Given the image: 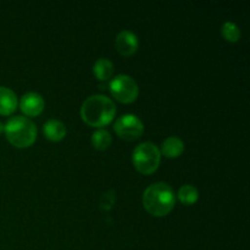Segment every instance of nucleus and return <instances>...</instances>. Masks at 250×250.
<instances>
[{
  "instance_id": "1",
  "label": "nucleus",
  "mask_w": 250,
  "mask_h": 250,
  "mask_svg": "<svg viewBox=\"0 0 250 250\" xmlns=\"http://www.w3.org/2000/svg\"><path fill=\"white\" fill-rule=\"evenodd\" d=\"M116 114V105L106 95H90L81 107V116L85 124L94 127L109 125Z\"/></svg>"
},
{
  "instance_id": "2",
  "label": "nucleus",
  "mask_w": 250,
  "mask_h": 250,
  "mask_svg": "<svg viewBox=\"0 0 250 250\" xmlns=\"http://www.w3.org/2000/svg\"><path fill=\"white\" fill-rule=\"evenodd\" d=\"M176 195L171 186L156 182L149 186L143 194L144 208L154 216H165L175 207Z\"/></svg>"
},
{
  "instance_id": "3",
  "label": "nucleus",
  "mask_w": 250,
  "mask_h": 250,
  "mask_svg": "<svg viewBox=\"0 0 250 250\" xmlns=\"http://www.w3.org/2000/svg\"><path fill=\"white\" fill-rule=\"evenodd\" d=\"M10 143L17 148L29 146L37 138V127L33 122L24 116H14L4 126Z\"/></svg>"
},
{
  "instance_id": "4",
  "label": "nucleus",
  "mask_w": 250,
  "mask_h": 250,
  "mask_svg": "<svg viewBox=\"0 0 250 250\" xmlns=\"http://www.w3.org/2000/svg\"><path fill=\"white\" fill-rule=\"evenodd\" d=\"M132 160L137 170L149 175L158 168L161 160V151L155 143L144 142L134 148Z\"/></svg>"
},
{
  "instance_id": "5",
  "label": "nucleus",
  "mask_w": 250,
  "mask_h": 250,
  "mask_svg": "<svg viewBox=\"0 0 250 250\" xmlns=\"http://www.w3.org/2000/svg\"><path fill=\"white\" fill-rule=\"evenodd\" d=\"M110 92L119 102L131 103L138 97V84L128 75H119L110 82Z\"/></svg>"
},
{
  "instance_id": "6",
  "label": "nucleus",
  "mask_w": 250,
  "mask_h": 250,
  "mask_svg": "<svg viewBox=\"0 0 250 250\" xmlns=\"http://www.w3.org/2000/svg\"><path fill=\"white\" fill-rule=\"evenodd\" d=\"M114 128L121 138L133 141L142 136L144 131V125L137 115L125 114L115 121Z\"/></svg>"
},
{
  "instance_id": "7",
  "label": "nucleus",
  "mask_w": 250,
  "mask_h": 250,
  "mask_svg": "<svg viewBox=\"0 0 250 250\" xmlns=\"http://www.w3.org/2000/svg\"><path fill=\"white\" fill-rule=\"evenodd\" d=\"M115 45H116V49L119 50L120 54L125 56H129L136 53L137 49H138L139 42L133 32L128 31V29H124V31L117 34Z\"/></svg>"
},
{
  "instance_id": "8",
  "label": "nucleus",
  "mask_w": 250,
  "mask_h": 250,
  "mask_svg": "<svg viewBox=\"0 0 250 250\" xmlns=\"http://www.w3.org/2000/svg\"><path fill=\"white\" fill-rule=\"evenodd\" d=\"M21 110L28 116H37L44 109V99L41 94L36 92H28L22 95L20 102Z\"/></svg>"
},
{
  "instance_id": "9",
  "label": "nucleus",
  "mask_w": 250,
  "mask_h": 250,
  "mask_svg": "<svg viewBox=\"0 0 250 250\" xmlns=\"http://www.w3.org/2000/svg\"><path fill=\"white\" fill-rule=\"evenodd\" d=\"M16 93L7 87H0V114L10 115L16 110Z\"/></svg>"
},
{
  "instance_id": "10",
  "label": "nucleus",
  "mask_w": 250,
  "mask_h": 250,
  "mask_svg": "<svg viewBox=\"0 0 250 250\" xmlns=\"http://www.w3.org/2000/svg\"><path fill=\"white\" fill-rule=\"evenodd\" d=\"M185 150V143H183L182 139H180L178 137L172 136L167 137L165 141L163 142V146H161V150L164 155L166 158H177Z\"/></svg>"
},
{
  "instance_id": "11",
  "label": "nucleus",
  "mask_w": 250,
  "mask_h": 250,
  "mask_svg": "<svg viewBox=\"0 0 250 250\" xmlns=\"http://www.w3.org/2000/svg\"><path fill=\"white\" fill-rule=\"evenodd\" d=\"M43 132L50 141H61L66 136V126L59 120L51 119L44 124Z\"/></svg>"
},
{
  "instance_id": "12",
  "label": "nucleus",
  "mask_w": 250,
  "mask_h": 250,
  "mask_svg": "<svg viewBox=\"0 0 250 250\" xmlns=\"http://www.w3.org/2000/svg\"><path fill=\"white\" fill-rule=\"evenodd\" d=\"M93 71H94L97 78H99L100 81H105L111 77V75L114 73V63L109 59H98L93 66Z\"/></svg>"
},
{
  "instance_id": "13",
  "label": "nucleus",
  "mask_w": 250,
  "mask_h": 250,
  "mask_svg": "<svg viewBox=\"0 0 250 250\" xmlns=\"http://www.w3.org/2000/svg\"><path fill=\"white\" fill-rule=\"evenodd\" d=\"M178 199L186 205H192L194 204L198 200V197H199V193H198V189L192 185H185L178 189L177 194Z\"/></svg>"
},
{
  "instance_id": "14",
  "label": "nucleus",
  "mask_w": 250,
  "mask_h": 250,
  "mask_svg": "<svg viewBox=\"0 0 250 250\" xmlns=\"http://www.w3.org/2000/svg\"><path fill=\"white\" fill-rule=\"evenodd\" d=\"M92 143L97 149L104 150L111 144V134L104 128H99L92 134Z\"/></svg>"
},
{
  "instance_id": "15",
  "label": "nucleus",
  "mask_w": 250,
  "mask_h": 250,
  "mask_svg": "<svg viewBox=\"0 0 250 250\" xmlns=\"http://www.w3.org/2000/svg\"><path fill=\"white\" fill-rule=\"evenodd\" d=\"M221 33L224 38L229 42H237L241 38V29L232 21L225 22L221 28Z\"/></svg>"
},
{
  "instance_id": "16",
  "label": "nucleus",
  "mask_w": 250,
  "mask_h": 250,
  "mask_svg": "<svg viewBox=\"0 0 250 250\" xmlns=\"http://www.w3.org/2000/svg\"><path fill=\"white\" fill-rule=\"evenodd\" d=\"M115 198H116V195H115L114 190H109V192H106L105 194H103L102 199H100V207H102V209H111L112 205L115 204Z\"/></svg>"
},
{
  "instance_id": "17",
  "label": "nucleus",
  "mask_w": 250,
  "mask_h": 250,
  "mask_svg": "<svg viewBox=\"0 0 250 250\" xmlns=\"http://www.w3.org/2000/svg\"><path fill=\"white\" fill-rule=\"evenodd\" d=\"M2 131H4V125H2L1 122H0V133H1Z\"/></svg>"
}]
</instances>
